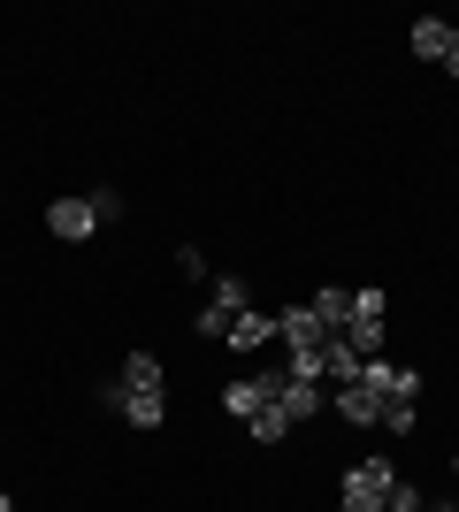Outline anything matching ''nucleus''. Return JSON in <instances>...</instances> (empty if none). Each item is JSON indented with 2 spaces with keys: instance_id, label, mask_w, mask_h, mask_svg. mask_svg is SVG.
<instances>
[{
  "instance_id": "6e6552de",
  "label": "nucleus",
  "mask_w": 459,
  "mask_h": 512,
  "mask_svg": "<svg viewBox=\"0 0 459 512\" xmlns=\"http://www.w3.org/2000/svg\"><path fill=\"white\" fill-rule=\"evenodd\" d=\"M115 413H123L131 428H161V421H169V398H161V390H123Z\"/></svg>"
},
{
  "instance_id": "0eeeda50",
  "label": "nucleus",
  "mask_w": 459,
  "mask_h": 512,
  "mask_svg": "<svg viewBox=\"0 0 459 512\" xmlns=\"http://www.w3.org/2000/svg\"><path fill=\"white\" fill-rule=\"evenodd\" d=\"M329 406L345 413L352 428H375V421H383V398H375V390H360V383H337V390H329Z\"/></svg>"
},
{
  "instance_id": "f3484780",
  "label": "nucleus",
  "mask_w": 459,
  "mask_h": 512,
  "mask_svg": "<svg viewBox=\"0 0 459 512\" xmlns=\"http://www.w3.org/2000/svg\"><path fill=\"white\" fill-rule=\"evenodd\" d=\"M383 512H429V497H421L414 482H391V497H383Z\"/></svg>"
},
{
  "instance_id": "aec40b11",
  "label": "nucleus",
  "mask_w": 459,
  "mask_h": 512,
  "mask_svg": "<svg viewBox=\"0 0 459 512\" xmlns=\"http://www.w3.org/2000/svg\"><path fill=\"white\" fill-rule=\"evenodd\" d=\"M345 512H383V505H375V497H345Z\"/></svg>"
},
{
  "instance_id": "6ab92c4d",
  "label": "nucleus",
  "mask_w": 459,
  "mask_h": 512,
  "mask_svg": "<svg viewBox=\"0 0 459 512\" xmlns=\"http://www.w3.org/2000/svg\"><path fill=\"white\" fill-rule=\"evenodd\" d=\"M85 199H92V214H100V222H115V214H123V199H115L108 184H100V192H85Z\"/></svg>"
},
{
  "instance_id": "9d476101",
  "label": "nucleus",
  "mask_w": 459,
  "mask_h": 512,
  "mask_svg": "<svg viewBox=\"0 0 459 512\" xmlns=\"http://www.w3.org/2000/svg\"><path fill=\"white\" fill-rule=\"evenodd\" d=\"M329 337H345L360 360H383V337H391V329H383V321H345V329H329Z\"/></svg>"
},
{
  "instance_id": "423d86ee",
  "label": "nucleus",
  "mask_w": 459,
  "mask_h": 512,
  "mask_svg": "<svg viewBox=\"0 0 459 512\" xmlns=\"http://www.w3.org/2000/svg\"><path fill=\"white\" fill-rule=\"evenodd\" d=\"M261 344H276V314H261V306L230 314V352H261Z\"/></svg>"
},
{
  "instance_id": "b1692460",
  "label": "nucleus",
  "mask_w": 459,
  "mask_h": 512,
  "mask_svg": "<svg viewBox=\"0 0 459 512\" xmlns=\"http://www.w3.org/2000/svg\"><path fill=\"white\" fill-rule=\"evenodd\" d=\"M452 474H459V451H452Z\"/></svg>"
},
{
  "instance_id": "9b49d317",
  "label": "nucleus",
  "mask_w": 459,
  "mask_h": 512,
  "mask_svg": "<svg viewBox=\"0 0 459 512\" xmlns=\"http://www.w3.org/2000/svg\"><path fill=\"white\" fill-rule=\"evenodd\" d=\"M115 383L123 390H161V360H153V352H131V360L115 367Z\"/></svg>"
},
{
  "instance_id": "f8f14e48",
  "label": "nucleus",
  "mask_w": 459,
  "mask_h": 512,
  "mask_svg": "<svg viewBox=\"0 0 459 512\" xmlns=\"http://www.w3.org/2000/svg\"><path fill=\"white\" fill-rule=\"evenodd\" d=\"M306 306L322 314V329H345V321H352V291H314Z\"/></svg>"
},
{
  "instance_id": "4468645a",
  "label": "nucleus",
  "mask_w": 459,
  "mask_h": 512,
  "mask_svg": "<svg viewBox=\"0 0 459 512\" xmlns=\"http://www.w3.org/2000/svg\"><path fill=\"white\" fill-rule=\"evenodd\" d=\"M245 428H253V444H284V436H291V421H284L276 406H268V413H253Z\"/></svg>"
},
{
  "instance_id": "2eb2a0df",
  "label": "nucleus",
  "mask_w": 459,
  "mask_h": 512,
  "mask_svg": "<svg viewBox=\"0 0 459 512\" xmlns=\"http://www.w3.org/2000/svg\"><path fill=\"white\" fill-rule=\"evenodd\" d=\"M291 383H329V367H322V344H314V352H291Z\"/></svg>"
},
{
  "instance_id": "dca6fc26",
  "label": "nucleus",
  "mask_w": 459,
  "mask_h": 512,
  "mask_svg": "<svg viewBox=\"0 0 459 512\" xmlns=\"http://www.w3.org/2000/svg\"><path fill=\"white\" fill-rule=\"evenodd\" d=\"M383 306H391V299H383L375 283H360V291H352V321H383Z\"/></svg>"
},
{
  "instance_id": "f03ea898",
  "label": "nucleus",
  "mask_w": 459,
  "mask_h": 512,
  "mask_svg": "<svg viewBox=\"0 0 459 512\" xmlns=\"http://www.w3.org/2000/svg\"><path fill=\"white\" fill-rule=\"evenodd\" d=\"M276 390H284V375H245V383L222 390V413H230V421H253V413L276 406Z\"/></svg>"
},
{
  "instance_id": "39448f33",
  "label": "nucleus",
  "mask_w": 459,
  "mask_h": 512,
  "mask_svg": "<svg viewBox=\"0 0 459 512\" xmlns=\"http://www.w3.org/2000/svg\"><path fill=\"white\" fill-rule=\"evenodd\" d=\"M322 406H329V390H322V383H291V375H284V390H276V413H284L291 428H299V421H314Z\"/></svg>"
},
{
  "instance_id": "5701e85b",
  "label": "nucleus",
  "mask_w": 459,
  "mask_h": 512,
  "mask_svg": "<svg viewBox=\"0 0 459 512\" xmlns=\"http://www.w3.org/2000/svg\"><path fill=\"white\" fill-rule=\"evenodd\" d=\"M429 512H459V505H429Z\"/></svg>"
},
{
  "instance_id": "ddd939ff",
  "label": "nucleus",
  "mask_w": 459,
  "mask_h": 512,
  "mask_svg": "<svg viewBox=\"0 0 459 512\" xmlns=\"http://www.w3.org/2000/svg\"><path fill=\"white\" fill-rule=\"evenodd\" d=\"M207 306H215V314H245V306H253V291H245L238 276H222V283H215V299H207Z\"/></svg>"
},
{
  "instance_id": "7ed1b4c3",
  "label": "nucleus",
  "mask_w": 459,
  "mask_h": 512,
  "mask_svg": "<svg viewBox=\"0 0 459 512\" xmlns=\"http://www.w3.org/2000/svg\"><path fill=\"white\" fill-rule=\"evenodd\" d=\"M46 230L62 237V245H77V237L100 230V214H92V199H54V207H46Z\"/></svg>"
},
{
  "instance_id": "f257e3e1",
  "label": "nucleus",
  "mask_w": 459,
  "mask_h": 512,
  "mask_svg": "<svg viewBox=\"0 0 459 512\" xmlns=\"http://www.w3.org/2000/svg\"><path fill=\"white\" fill-rule=\"evenodd\" d=\"M391 482H398V459H391V451H368V459H352V467H345V497H375V505H383Z\"/></svg>"
},
{
  "instance_id": "412c9836",
  "label": "nucleus",
  "mask_w": 459,
  "mask_h": 512,
  "mask_svg": "<svg viewBox=\"0 0 459 512\" xmlns=\"http://www.w3.org/2000/svg\"><path fill=\"white\" fill-rule=\"evenodd\" d=\"M444 69H452V77H459V46H452V54H444Z\"/></svg>"
},
{
  "instance_id": "4be33fe9",
  "label": "nucleus",
  "mask_w": 459,
  "mask_h": 512,
  "mask_svg": "<svg viewBox=\"0 0 459 512\" xmlns=\"http://www.w3.org/2000/svg\"><path fill=\"white\" fill-rule=\"evenodd\" d=\"M0 512H16V497H8V490H0Z\"/></svg>"
},
{
  "instance_id": "1a4fd4ad",
  "label": "nucleus",
  "mask_w": 459,
  "mask_h": 512,
  "mask_svg": "<svg viewBox=\"0 0 459 512\" xmlns=\"http://www.w3.org/2000/svg\"><path fill=\"white\" fill-rule=\"evenodd\" d=\"M452 46H459V23H444V16H421L414 23V54H421V62H444Z\"/></svg>"
},
{
  "instance_id": "20e7f679",
  "label": "nucleus",
  "mask_w": 459,
  "mask_h": 512,
  "mask_svg": "<svg viewBox=\"0 0 459 512\" xmlns=\"http://www.w3.org/2000/svg\"><path fill=\"white\" fill-rule=\"evenodd\" d=\"M276 337H284L291 352H314V344H329V329H322L314 306H284V314H276Z\"/></svg>"
},
{
  "instance_id": "a211bd4d",
  "label": "nucleus",
  "mask_w": 459,
  "mask_h": 512,
  "mask_svg": "<svg viewBox=\"0 0 459 512\" xmlns=\"http://www.w3.org/2000/svg\"><path fill=\"white\" fill-rule=\"evenodd\" d=\"M375 428H391V436H414V406H383V421Z\"/></svg>"
}]
</instances>
